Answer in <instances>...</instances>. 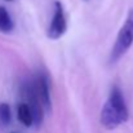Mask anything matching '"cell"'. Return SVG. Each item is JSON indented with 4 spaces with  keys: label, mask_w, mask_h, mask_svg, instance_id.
I'll use <instances>...</instances> for the list:
<instances>
[{
    "label": "cell",
    "mask_w": 133,
    "mask_h": 133,
    "mask_svg": "<svg viewBox=\"0 0 133 133\" xmlns=\"http://www.w3.org/2000/svg\"><path fill=\"white\" fill-rule=\"evenodd\" d=\"M128 107L122 90L114 87L101 110V124L107 129H115L128 120Z\"/></svg>",
    "instance_id": "obj_1"
},
{
    "label": "cell",
    "mask_w": 133,
    "mask_h": 133,
    "mask_svg": "<svg viewBox=\"0 0 133 133\" xmlns=\"http://www.w3.org/2000/svg\"><path fill=\"white\" fill-rule=\"evenodd\" d=\"M65 32H66V18H65L63 6L59 1H56L54 3V13H53L49 29H48V38L52 40H57Z\"/></svg>",
    "instance_id": "obj_4"
},
{
    "label": "cell",
    "mask_w": 133,
    "mask_h": 133,
    "mask_svg": "<svg viewBox=\"0 0 133 133\" xmlns=\"http://www.w3.org/2000/svg\"><path fill=\"white\" fill-rule=\"evenodd\" d=\"M12 120V110L10 106L5 102L0 103V127L5 128L10 124Z\"/></svg>",
    "instance_id": "obj_8"
},
{
    "label": "cell",
    "mask_w": 133,
    "mask_h": 133,
    "mask_svg": "<svg viewBox=\"0 0 133 133\" xmlns=\"http://www.w3.org/2000/svg\"><path fill=\"white\" fill-rule=\"evenodd\" d=\"M22 97L23 99H26L25 102L29 103V106L31 107V111H32V115H34V127L39 128L42 122H43V106H42V102L39 99V96H38V92L35 88V83H30V82H26L23 83L22 88Z\"/></svg>",
    "instance_id": "obj_3"
},
{
    "label": "cell",
    "mask_w": 133,
    "mask_h": 133,
    "mask_svg": "<svg viewBox=\"0 0 133 133\" xmlns=\"http://www.w3.org/2000/svg\"><path fill=\"white\" fill-rule=\"evenodd\" d=\"M35 88L38 92L39 99L45 112H50L52 110V99H50V89H49V80L44 74H39L35 82Z\"/></svg>",
    "instance_id": "obj_5"
},
{
    "label": "cell",
    "mask_w": 133,
    "mask_h": 133,
    "mask_svg": "<svg viewBox=\"0 0 133 133\" xmlns=\"http://www.w3.org/2000/svg\"><path fill=\"white\" fill-rule=\"evenodd\" d=\"M17 118L25 127H32L34 125V115L31 111V107L26 102H21L17 107Z\"/></svg>",
    "instance_id": "obj_6"
},
{
    "label": "cell",
    "mask_w": 133,
    "mask_h": 133,
    "mask_svg": "<svg viewBox=\"0 0 133 133\" xmlns=\"http://www.w3.org/2000/svg\"><path fill=\"white\" fill-rule=\"evenodd\" d=\"M13 27H14V23L12 21L9 12L6 10V8L0 6V31L8 34L13 30Z\"/></svg>",
    "instance_id": "obj_7"
},
{
    "label": "cell",
    "mask_w": 133,
    "mask_h": 133,
    "mask_svg": "<svg viewBox=\"0 0 133 133\" xmlns=\"http://www.w3.org/2000/svg\"><path fill=\"white\" fill-rule=\"evenodd\" d=\"M133 44V9L129 10L110 53V62H118Z\"/></svg>",
    "instance_id": "obj_2"
},
{
    "label": "cell",
    "mask_w": 133,
    "mask_h": 133,
    "mask_svg": "<svg viewBox=\"0 0 133 133\" xmlns=\"http://www.w3.org/2000/svg\"><path fill=\"white\" fill-rule=\"evenodd\" d=\"M8 1H10V0H8Z\"/></svg>",
    "instance_id": "obj_9"
}]
</instances>
